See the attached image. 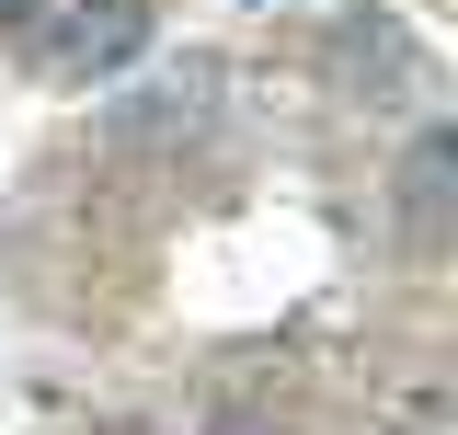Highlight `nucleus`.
<instances>
[{
    "mask_svg": "<svg viewBox=\"0 0 458 435\" xmlns=\"http://www.w3.org/2000/svg\"><path fill=\"white\" fill-rule=\"evenodd\" d=\"M138 47H149V0H81V23H69L57 69H69V81H114Z\"/></svg>",
    "mask_w": 458,
    "mask_h": 435,
    "instance_id": "2",
    "label": "nucleus"
},
{
    "mask_svg": "<svg viewBox=\"0 0 458 435\" xmlns=\"http://www.w3.org/2000/svg\"><path fill=\"white\" fill-rule=\"evenodd\" d=\"M447 218H458V138L424 126L412 161H401V241L412 252H447Z\"/></svg>",
    "mask_w": 458,
    "mask_h": 435,
    "instance_id": "1",
    "label": "nucleus"
},
{
    "mask_svg": "<svg viewBox=\"0 0 458 435\" xmlns=\"http://www.w3.org/2000/svg\"><path fill=\"white\" fill-rule=\"evenodd\" d=\"M23 12H35V0H0V23H23Z\"/></svg>",
    "mask_w": 458,
    "mask_h": 435,
    "instance_id": "3",
    "label": "nucleus"
}]
</instances>
